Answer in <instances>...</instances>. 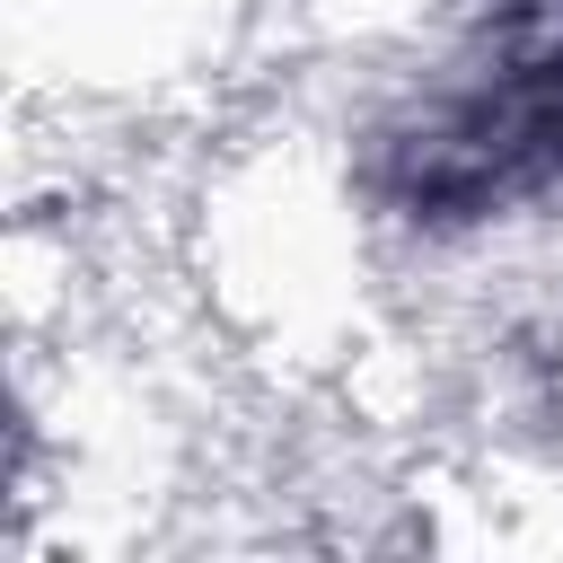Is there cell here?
Masks as SVG:
<instances>
[{"mask_svg": "<svg viewBox=\"0 0 563 563\" xmlns=\"http://www.w3.org/2000/svg\"><path fill=\"white\" fill-rule=\"evenodd\" d=\"M563 185V0H493L369 132V194L431 229H493Z\"/></svg>", "mask_w": 563, "mask_h": 563, "instance_id": "cell-1", "label": "cell"}]
</instances>
